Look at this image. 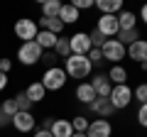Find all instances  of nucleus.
<instances>
[{
  "label": "nucleus",
  "instance_id": "obj_1",
  "mask_svg": "<svg viewBox=\"0 0 147 137\" xmlns=\"http://www.w3.org/2000/svg\"><path fill=\"white\" fill-rule=\"evenodd\" d=\"M64 71H66L69 79H79V81H84V79H88V76H91L93 66H91L88 56H76V54H71V56L64 61Z\"/></svg>",
  "mask_w": 147,
  "mask_h": 137
},
{
  "label": "nucleus",
  "instance_id": "obj_2",
  "mask_svg": "<svg viewBox=\"0 0 147 137\" xmlns=\"http://www.w3.org/2000/svg\"><path fill=\"white\" fill-rule=\"evenodd\" d=\"M66 81H69L66 71H64L61 66H54V68H47V71H44V76H42L39 83L44 86V91H61L64 86H66Z\"/></svg>",
  "mask_w": 147,
  "mask_h": 137
},
{
  "label": "nucleus",
  "instance_id": "obj_3",
  "mask_svg": "<svg viewBox=\"0 0 147 137\" xmlns=\"http://www.w3.org/2000/svg\"><path fill=\"white\" fill-rule=\"evenodd\" d=\"M42 47L37 42H22L17 49V59H20L22 66H34L37 61H42Z\"/></svg>",
  "mask_w": 147,
  "mask_h": 137
},
{
  "label": "nucleus",
  "instance_id": "obj_4",
  "mask_svg": "<svg viewBox=\"0 0 147 137\" xmlns=\"http://www.w3.org/2000/svg\"><path fill=\"white\" fill-rule=\"evenodd\" d=\"M100 54H103V61H110L113 66H118V64L127 56V49L123 47L118 39H105V44L100 47Z\"/></svg>",
  "mask_w": 147,
  "mask_h": 137
},
{
  "label": "nucleus",
  "instance_id": "obj_5",
  "mask_svg": "<svg viewBox=\"0 0 147 137\" xmlns=\"http://www.w3.org/2000/svg\"><path fill=\"white\" fill-rule=\"evenodd\" d=\"M108 100H110V105L115 108V110H125V108L132 103V88H130L127 83H123V86H113V91H110Z\"/></svg>",
  "mask_w": 147,
  "mask_h": 137
},
{
  "label": "nucleus",
  "instance_id": "obj_6",
  "mask_svg": "<svg viewBox=\"0 0 147 137\" xmlns=\"http://www.w3.org/2000/svg\"><path fill=\"white\" fill-rule=\"evenodd\" d=\"M12 32H15V37L22 39V42H34L37 32H39V27H37V20L20 17V20L15 22V27H12Z\"/></svg>",
  "mask_w": 147,
  "mask_h": 137
},
{
  "label": "nucleus",
  "instance_id": "obj_7",
  "mask_svg": "<svg viewBox=\"0 0 147 137\" xmlns=\"http://www.w3.org/2000/svg\"><path fill=\"white\" fill-rule=\"evenodd\" d=\"M69 47H71V54H76V56H86V54L93 49V44H91V39H88L86 32H76L74 37H69Z\"/></svg>",
  "mask_w": 147,
  "mask_h": 137
},
{
  "label": "nucleus",
  "instance_id": "obj_8",
  "mask_svg": "<svg viewBox=\"0 0 147 137\" xmlns=\"http://www.w3.org/2000/svg\"><path fill=\"white\" fill-rule=\"evenodd\" d=\"M96 30L103 34V37H118L120 32V25H118V15H100Z\"/></svg>",
  "mask_w": 147,
  "mask_h": 137
},
{
  "label": "nucleus",
  "instance_id": "obj_9",
  "mask_svg": "<svg viewBox=\"0 0 147 137\" xmlns=\"http://www.w3.org/2000/svg\"><path fill=\"white\" fill-rule=\"evenodd\" d=\"M10 125L15 127L17 132L27 135V132H32V130L37 127V118L32 115V113H15V118L10 120Z\"/></svg>",
  "mask_w": 147,
  "mask_h": 137
},
{
  "label": "nucleus",
  "instance_id": "obj_10",
  "mask_svg": "<svg viewBox=\"0 0 147 137\" xmlns=\"http://www.w3.org/2000/svg\"><path fill=\"white\" fill-rule=\"evenodd\" d=\"M113 135V125L105 118H96V120L88 122V130H86V137H110Z\"/></svg>",
  "mask_w": 147,
  "mask_h": 137
},
{
  "label": "nucleus",
  "instance_id": "obj_11",
  "mask_svg": "<svg viewBox=\"0 0 147 137\" xmlns=\"http://www.w3.org/2000/svg\"><path fill=\"white\" fill-rule=\"evenodd\" d=\"M127 49V56L132 59L135 64H142V61H147V39H137V42H132L130 47H125Z\"/></svg>",
  "mask_w": 147,
  "mask_h": 137
},
{
  "label": "nucleus",
  "instance_id": "obj_12",
  "mask_svg": "<svg viewBox=\"0 0 147 137\" xmlns=\"http://www.w3.org/2000/svg\"><path fill=\"white\" fill-rule=\"evenodd\" d=\"M88 110H91V113H96L98 118H105V120H108V118L115 113V108L110 105V100H108V98H96L93 103L88 105Z\"/></svg>",
  "mask_w": 147,
  "mask_h": 137
},
{
  "label": "nucleus",
  "instance_id": "obj_13",
  "mask_svg": "<svg viewBox=\"0 0 147 137\" xmlns=\"http://www.w3.org/2000/svg\"><path fill=\"white\" fill-rule=\"evenodd\" d=\"M88 83L93 86V91H96V95H98V98H108L110 91H113V83L108 81V76H105V74H98L93 81H88Z\"/></svg>",
  "mask_w": 147,
  "mask_h": 137
},
{
  "label": "nucleus",
  "instance_id": "obj_14",
  "mask_svg": "<svg viewBox=\"0 0 147 137\" xmlns=\"http://www.w3.org/2000/svg\"><path fill=\"white\" fill-rule=\"evenodd\" d=\"M49 132H52V137H71V135H74L71 120H64V118L54 120V122H52V127H49Z\"/></svg>",
  "mask_w": 147,
  "mask_h": 137
},
{
  "label": "nucleus",
  "instance_id": "obj_15",
  "mask_svg": "<svg viewBox=\"0 0 147 137\" xmlns=\"http://www.w3.org/2000/svg\"><path fill=\"white\" fill-rule=\"evenodd\" d=\"M96 98H98V95H96V91H93L91 83H84V81H81V83L76 86V100H81L84 105H91Z\"/></svg>",
  "mask_w": 147,
  "mask_h": 137
},
{
  "label": "nucleus",
  "instance_id": "obj_16",
  "mask_svg": "<svg viewBox=\"0 0 147 137\" xmlns=\"http://www.w3.org/2000/svg\"><path fill=\"white\" fill-rule=\"evenodd\" d=\"M100 10V15H118L123 12V0H96V5Z\"/></svg>",
  "mask_w": 147,
  "mask_h": 137
},
{
  "label": "nucleus",
  "instance_id": "obj_17",
  "mask_svg": "<svg viewBox=\"0 0 147 137\" xmlns=\"http://www.w3.org/2000/svg\"><path fill=\"white\" fill-rule=\"evenodd\" d=\"M37 27L44 30V32H52V34H57V37H59V32L64 30V22L59 20V17H39Z\"/></svg>",
  "mask_w": 147,
  "mask_h": 137
},
{
  "label": "nucleus",
  "instance_id": "obj_18",
  "mask_svg": "<svg viewBox=\"0 0 147 137\" xmlns=\"http://www.w3.org/2000/svg\"><path fill=\"white\" fill-rule=\"evenodd\" d=\"M57 34H52V32H44V30H39L37 32V37H34V42L42 47V52H52L54 49V44H57Z\"/></svg>",
  "mask_w": 147,
  "mask_h": 137
},
{
  "label": "nucleus",
  "instance_id": "obj_19",
  "mask_svg": "<svg viewBox=\"0 0 147 137\" xmlns=\"http://www.w3.org/2000/svg\"><path fill=\"white\" fill-rule=\"evenodd\" d=\"M105 76H108V81H110L113 86H123V83H127V68L120 66V64H118V66H113Z\"/></svg>",
  "mask_w": 147,
  "mask_h": 137
},
{
  "label": "nucleus",
  "instance_id": "obj_20",
  "mask_svg": "<svg viewBox=\"0 0 147 137\" xmlns=\"http://www.w3.org/2000/svg\"><path fill=\"white\" fill-rule=\"evenodd\" d=\"M25 95L32 100V105H34V103H39V100H44L47 91H44V86L39 83V81H34V83H30V86L25 88Z\"/></svg>",
  "mask_w": 147,
  "mask_h": 137
},
{
  "label": "nucleus",
  "instance_id": "obj_21",
  "mask_svg": "<svg viewBox=\"0 0 147 137\" xmlns=\"http://www.w3.org/2000/svg\"><path fill=\"white\" fill-rule=\"evenodd\" d=\"M118 25H120V30H135L137 27V15L132 10L118 12Z\"/></svg>",
  "mask_w": 147,
  "mask_h": 137
},
{
  "label": "nucleus",
  "instance_id": "obj_22",
  "mask_svg": "<svg viewBox=\"0 0 147 137\" xmlns=\"http://www.w3.org/2000/svg\"><path fill=\"white\" fill-rule=\"evenodd\" d=\"M59 20L64 22V25H74V22H79V10L74 5H61V10H59Z\"/></svg>",
  "mask_w": 147,
  "mask_h": 137
},
{
  "label": "nucleus",
  "instance_id": "obj_23",
  "mask_svg": "<svg viewBox=\"0 0 147 137\" xmlns=\"http://www.w3.org/2000/svg\"><path fill=\"white\" fill-rule=\"evenodd\" d=\"M61 5L64 3H59V0H44L42 3V17H59Z\"/></svg>",
  "mask_w": 147,
  "mask_h": 137
},
{
  "label": "nucleus",
  "instance_id": "obj_24",
  "mask_svg": "<svg viewBox=\"0 0 147 137\" xmlns=\"http://www.w3.org/2000/svg\"><path fill=\"white\" fill-rule=\"evenodd\" d=\"M137 39H140L137 27H135V30H120V32H118V42H120L123 47H130V44L137 42Z\"/></svg>",
  "mask_w": 147,
  "mask_h": 137
},
{
  "label": "nucleus",
  "instance_id": "obj_25",
  "mask_svg": "<svg viewBox=\"0 0 147 137\" xmlns=\"http://www.w3.org/2000/svg\"><path fill=\"white\" fill-rule=\"evenodd\" d=\"M52 52L57 54V56H61V59H69V56H71V47H69V37H59Z\"/></svg>",
  "mask_w": 147,
  "mask_h": 137
},
{
  "label": "nucleus",
  "instance_id": "obj_26",
  "mask_svg": "<svg viewBox=\"0 0 147 137\" xmlns=\"http://www.w3.org/2000/svg\"><path fill=\"white\" fill-rule=\"evenodd\" d=\"M15 105H17V110H20V113H32V100L25 95V91L15 95Z\"/></svg>",
  "mask_w": 147,
  "mask_h": 137
},
{
  "label": "nucleus",
  "instance_id": "obj_27",
  "mask_svg": "<svg viewBox=\"0 0 147 137\" xmlns=\"http://www.w3.org/2000/svg\"><path fill=\"white\" fill-rule=\"evenodd\" d=\"M0 110L5 113V115L10 118V120L15 118V113H20V110H17V105H15V98H7V100H3V103H0Z\"/></svg>",
  "mask_w": 147,
  "mask_h": 137
},
{
  "label": "nucleus",
  "instance_id": "obj_28",
  "mask_svg": "<svg viewBox=\"0 0 147 137\" xmlns=\"http://www.w3.org/2000/svg\"><path fill=\"white\" fill-rule=\"evenodd\" d=\"M88 118H86V115H76V118H74V120H71V127H74V132H86V130H88Z\"/></svg>",
  "mask_w": 147,
  "mask_h": 137
},
{
  "label": "nucleus",
  "instance_id": "obj_29",
  "mask_svg": "<svg viewBox=\"0 0 147 137\" xmlns=\"http://www.w3.org/2000/svg\"><path fill=\"white\" fill-rule=\"evenodd\" d=\"M132 100H137V103H147V83H140L132 88Z\"/></svg>",
  "mask_w": 147,
  "mask_h": 137
},
{
  "label": "nucleus",
  "instance_id": "obj_30",
  "mask_svg": "<svg viewBox=\"0 0 147 137\" xmlns=\"http://www.w3.org/2000/svg\"><path fill=\"white\" fill-rule=\"evenodd\" d=\"M88 39H91V44H93V49H100V47L105 44V39H108V37H103V34H100V32L93 27V30L88 32Z\"/></svg>",
  "mask_w": 147,
  "mask_h": 137
},
{
  "label": "nucleus",
  "instance_id": "obj_31",
  "mask_svg": "<svg viewBox=\"0 0 147 137\" xmlns=\"http://www.w3.org/2000/svg\"><path fill=\"white\" fill-rule=\"evenodd\" d=\"M86 56H88L91 66H103V54H100V49H91Z\"/></svg>",
  "mask_w": 147,
  "mask_h": 137
},
{
  "label": "nucleus",
  "instance_id": "obj_32",
  "mask_svg": "<svg viewBox=\"0 0 147 137\" xmlns=\"http://www.w3.org/2000/svg\"><path fill=\"white\" fill-rule=\"evenodd\" d=\"M42 61H44V66H47V68H54V66H57V61H59V56L54 52H44L42 54Z\"/></svg>",
  "mask_w": 147,
  "mask_h": 137
},
{
  "label": "nucleus",
  "instance_id": "obj_33",
  "mask_svg": "<svg viewBox=\"0 0 147 137\" xmlns=\"http://www.w3.org/2000/svg\"><path fill=\"white\" fill-rule=\"evenodd\" d=\"M71 5L81 12V10H88V7H93V5H96V0H74Z\"/></svg>",
  "mask_w": 147,
  "mask_h": 137
},
{
  "label": "nucleus",
  "instance_id": "obj_34",
  "mask_svg": "<svg viewBox=\"0 0 147 137\" xmlns=\"http://www.w3.org/2000/svg\"><path fill=\"white\" fill-rule=\"evenodd\" d=\"M137 122H140L142 127H147V103H142L140 110H137Z\"/></svg>",
  "mask_w": 147,
  "mask_h": 137
},
{
  "label": "nucleus",
  "instance_id": "obj_35",
  "mask_svg": "<svg viewBox=\"0 0 147 137\" xmlns=\"http://www.w3.org/2000/svg\"><path fill=\"white\" fill-rule=\"evenodd\" d=\"M10 68H12V61L3 56V59H0V74H10Z\"/></svg>",
  "mask_w": 147,
  "mask_h": 137
},
{
  "label": "nucleus",
  "instance_id": "obj_36",
  "mask_svg": "<svg viewBox=\"0 0 147 137\" xmlns=\"http://www.w3.org/2000/svg\"><path fill=\"white\" fill-rule=\"evenodd\" d=\"M140 20H142V25H147V3L140 7Z\"/></svg>",
  "mask_w": 147,
  "mask_h": 137
},
{
  "label": "nucleus",
  "instance_id": "obj_37",
  "mask_svg": "<svg viewBox=\"0 0 147 137\" xmlns=\"http://www.w3.org/2000/svg\"><path fill=\"white\" fill-rule=\"evenodd\" d=\"M5 125H10V118H7L5 113L0 110V127H5Z\"/></svg>",
  "mask_w": 147,
  "mask_h": 137
},
{
  "label": "nucleus",
  "instance_id": "obj_38",
  "mask_svg": "<svg viewBox=\"0 0 147 137\" xmlns=\"http://www.w3.org/2000/svg\"><path fill=\"white\" fill-rule=\"evenodd\" d=\"M7 88V74H0V91Z\"/></svg>",
  "mask_w": 147,
  "mask_h": 137
},
{
  "label": "nucleus",
  "instance_id": "obj_39",
  "mask_svg": "<svg viewBox=\"0 0 147 137\" xmlns=\"http://www.w3.org/2000/svg\"><path fill=\"white\" fill-rule=\"evenodd\" d=\"M52 118H44V122H42V127H39V130H49V127H52Z\"/></svg>",
  "mask_w": 147,
  "mask_h": 137
},
{
  "label": "nucleus",
  "instance_id": "obj_40",
  "mask_svg": "<svg viewBox=\"0 0 147 137\" xmlns=\"http://www.w3.org/2000/svg\"><path fill=\"white\" fill-rule=\"evenodd\" d=\"M34 137H52V132H49V130H37Z\"/></svg>",
  "mask_w": 147,
  "mask_h": 137
},
{
  "label": "nucleus",
  "instance_id": "obj_41",
  "mask_svg": "<svg viewBox=\"0 0 147 137\" xmlns=\"http://www.w3.org/2000/svg\"><path fill=\"white\" fill-rule=\"evenodd\" d=\"M71 137H86V132H74Z\"/></svg>",
  "mask_w": 147,
  "mask_h": 137
},
{
  "label": "nucleus",
  "instance_id": "obj_42",
  "mask_svg": "<svg viewBox=\"0 0 147 137\" xmlns=\"http://www.w3.org/2000/svg\"><path fill=\"white\" fill-rule=\"evenodd\" d=\"M140 68H142V71H147V61H142V64H140Z\"/></svg>",
  "mask_w": 147,
  "mask_h": 137
}]
</instances>
